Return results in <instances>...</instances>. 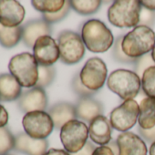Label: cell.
<instances>
[{
  "label": "cell",
  "instance_id": "cell-24",
  "mask_svg": "<svg viewBox=\"0 0 155 155\" xmlns=\"http://www.w3.org/2000/svg\"><path fill=\"white\" fill-rule=\"evenodd\" d=\"M101 5V1L99 0H81V1H78V0H73L70 1L71 8L79 14L81 15H91L96 13L100 7Z\"/></svg>",
  "mask_w": 155,
  "mask_h": 155
},
{
  "label": "cell",
  "instance_id": "cell-23",
  "mask_svg": "<svg viewBox=\"0 0 155 155\" xmlns=\"http://www.w3.org/2000/svg\"><path fill=\"white\" fill-rule=\"evenodd\" d=\"M64 0H34L31 1L33 8L42 14H52L61 10L65 5Z\"/></svg>",
  "mask_w": 155,
  "mask_h": 155
},
{
  "label": "cell",
  "instance_id": "cell-2",
  "mask_svg": "<svg viewBox=\"0 0 155 155\" xmlns=\"http://www.w3.org/2000/svg\"><path fill=\"white\" fill-rule=\"evenodd\" d=\"M155 46V33L148 27L138 25L123 36V52L131 58H138L150 53Z\"/></svg>",
  "mask_w": 155,
  "mask_h": 155
},
{
  "label": "cell",
  "instance_id": "cell-5",
  "mask_svg": "<svg viewBox=\"0 0 155 155\" xmlns=\"http://www.w3.org/2000/svg\"><path fill=\"white\" fill-rule=\"evenodd\" d=\"M140 1L118 0L110 7L108 18L110 24L120 28L137 27L140 22Z\"/></svg>",
  "mask_w": 155,
  "mask_h": 155
},
{
  "label": "cell",
  "instance_id": "cell-40",
  "mask_svg": "<svg viewBox=\"0 0 155 155\" xmlns=\"http://www.w3.org/2000/svg\"><path fill=\"white\" fill-rule=\"evenodd\" d=\"M150 155H155V142H153L150 147Z\"/></svg>",
  "mask_w": 155,
  "mask_h": 155
},
{
  "label": "cell",
  "instance_id": "cell-18",
  "mask_svg": "<svg viewBox=\"0 0 155 155\" xmlns=\"http://www.w3.org/2000/svg\"><path fill=\"white\" fill-rule=\"evenodd\" d=\"M75 109L77 118L88 123H91L103 112L102 104L92 97L80 98L75 104Z\"/></svg>",
  "mask_w": 155,
  "mask_h": 155
},
{
  "label": "cell",
  "instance_id": "cell-32",
  "mask_svg": "<svg viewBox=\"0 0 155 155\" xmlns=\"http://www.w3.org/2000/svg\"><path fill=\"white\" fill-rule=\"evenodd\" d=\"M154 23H155V12L141 7L139 25L150 28L154 25Z\"/></svg>",
  "mask_w": 155,
  "mask_h": 155
},
{
  "label": "cell",
  "instance_id": "cell-29",
  "mask_svg": "<svg viewBox=\"0 0 155 155\" xmlns=\"http://www.w3.org/2000/svg\"><path fill=\"white\" fill-rule=\"evenodd\" d=\"M71 89L72 91L79 96L80 98H87V97H92L97 93V91H93L89 90L87 87L84 86V84L81 82L80 73L76 74L71 81Z\"/></svg>",
  "mask_w": 155,
  "mask_h": 155
},
{
  "label": "cell",
  "instance_id": "cell-39",
  "mask_svg": "<svg viewBox=\"0 0 155 155\" xmlns=\"http://www.w3.org/2000/svg\"><path fill=\"white\" fill-rule=\"evenodd\" d=\"M106 146H108L113 152L114 155H119V146L117 143V140H110Z\"/></svg>",
  "mask_w": 155,
  "mask_h": 155
},
{
  "label": "cell",
  "instance_id": "cell-30",
  "mask_svg": "<svg viewBox=\"0 0 155 155\" xmlns=\"http://www.w3.org/2000/svg\"><path fill=\"white\" fill-rule=\"evenodd\" d=\"M133 65H134V72L140 78H141L146 69L155 66V62L153 61L151 57V52L136 58Z\"/></svg>",
  "mask_w": 155,
  "mask_h": 155
},
{
  "label": "cell",
  "instance_id": "cell-8",
  "mask_svg": "<svg viewBox=\"0 0 155 155\" xmlns=\"http://www.w3.org/2000/svg\"><path fill=\"white\" fill-rule=\"evenodd\" d=\"M25 132L31 138L43 140L50 135L54 123L46 111H33L26 113L22 120Z\"/></svg>",
  "mask_w": 155,
  "mask_h": 155
},
{
  "label": "cell",
  "instance_id": "cell-38",
  "mask_svg": "<svg viewBox=\"0 0 155 155\" xmlns=\"http://www.w3.org/2000/svg\"><path fill=\"white\" fill-rule=\"evenodd\" d=\"M141 7L151 10V11H155V0H142L140 1Z\"/></svg>",
  "mask_w": 155,
  "mask_h": 155
},
{
  "label": "cell",
  "instance_id": "cell-11",
  "mask_svg": "<svg viewBox=\"0 0 155 155\" xmlns=\"http://www.w3.org/2000/svg\"><path fill=\"white\" fill-rule=\"evenodd\" d=\"M33 56L40 66H53L60 58L58 45L50 36L39 38L33 47Z\"/></svg>",
  "mask_w": 155,
  "mask_h": 155
},
{
  "label": "cell",
  "instance_id": "cell-41",
  "mask_svg": "<svg viewBox=\"0 0 155 155\" xmlns=\"http://www.w3.org/2000/svg\"><path fill=\"white\" fill-rule=\"evenodd\" d=\"M151 57H152V59H153V61L155 62V46H154L153 49L151 50Z\"/></svg>",
  "mask_w": 155,
  "mask_h": 155
},
{
  "label": "cell",
  "instance_id": "cell-9",
  "mask_svg": "<svg viewBox=\"0 0 155 155\" xmlns=\"http://www.w3.org/2000/svg\"><path fill=\"white\" fill-rule=\"evenodd\" d=\"M140 114V106L134 100L125 101L116 107L110 114V121L113 129L126 132L137 122Z\"/></svg>",
  "mask_w": 155,
  "mask_h": 155
},
{
  "label": "cell",
  "instance_id": "cell-34",
  "mask_svg": "<svg viewBox=\"0 0 155 155\" xmlns=\"http://www.w3.org/2000/svg\"><path fill=\"white\" fill-rule=\"evenodd\" d=\"M96 148L97 147L91 141L89 140L80 151H78L76 153H70V155H92Z\"/></svg>",
  "mask_w": 155,
  "mask_h": 155
},
{
  "label": "cell",
  "instance_id": "cell-17",
  "mask_svg": "<svg viewBox=\"0 0 155 155\" xmlns=\"http://www.w3.org/2000/svg\"><path fill=\"white\" fill-rule=\"evenodd\" d=\"M112 126L110 121L103 115L98 116L89 127V135L91 140L101 146H106L111 140Z\"/></svg>",
  "mask_w": 155,
  "mask_h": 155
},
{
  "label": "cell",
  "instance_id": "cell-16",
  "mask_svg": "<svg viewBox=\"0 0 155 155\" xmlns=\"http://www.w3.org/2000/svg\"><path fill=\"white\" fill-rule=\"evenodd\" d=\"M51 27L44 19H33L22 26V40L28 48H33L36 41L44 36H49Z\"/></svg>",
  "mask_w": 155,
  "mask_h": 155
},
{
  "label": "cell",
  "instance_id": "cell-1",
  "mask_svg": "<svg viewBox=\"0 0 155 155\" xmlns=\"http://www.w3.org/2000/svg\"><path fill=\"white\" fill-rule=\"evenodd\" d=\"M81 38L85 47L94 53L106 52L114 44L112 32L99 19H90L82 26Z\"/></svg>",
  "mask_w": 155,
  "mask_h": 155
},
{
  "label": "cell",
  "instance_id": "cell-36",
  "mask_svg": "<svg viewBox=\"0 0 155 155\" xmlns=\"http://www.w3.org/2000/svg\"><path fill=\"white\" fill-rule=\"evenodd\" d=\"M92 155H114V154L108 146H100L96 148Z\"/></svg>",
  "mask_w": 155,
  "mask_h": 155
},
{
  "label": "cell",
  "instance_id": "cell-10",
  "mask_svg": "<svg viewBox=\"0 0 155 155\" xmlns=\"http://www.w3.org/2000/svg\"><path fill=\"white\" fill-rule=\"evenodd\" d=\"M107 67L100 58H91L80 72L81 82L89 90L97 91L101 89L107 79Z\"/></svg>",
  "mask_w": 155,
  "mask_h": 155
},
{
  "label": "cell",
  "instance_id": "cell-22",
  "mask_svg": "<svg viewBox=\"0 0 155 155\" xmlns=\"http://www.w3.org/2000/svg\"><path fill=\"white\" fill-rule=\"evenodd\" d=\"M22 38V26L7 28L0 24V44L6 48H11Z\"/></svg>",
  "mask_w": 155,
  "mask_h": 155
},
{
  "label": "cell",
  "instance_id": "cell-37",
  "mask_svg": "<svg viewBox=\"0 0 155 155\" xmlns=\"http://www.w3.org/2000/svg\"><path fill=\"white\" fill-rule=\"evenodd\" d=\"M44 155H70L66 150L61 149H49Z\"/></svg>",
  "mask_w": 155,
  "mask_h": 155
},
{
  "label": "cell",
  "instance_id": "cell-25",
  "mask_svg": "<svg viewBox=\"0 0 155 155\" xmlns=\"http://www.w3.org/2000/svg\"><path fill=\"white\" fill-rule=\"evenodd\" d=\"M141 89L147 97L155 99V66L144 71L141 77Z\"/></svg>",
  "mask_w": 155,
  "mask_h": 155
},
{
  "label": "cell",
  "instance_id": "cell-43",
  "mask_svg": "<svg viewBox=\"0 0 155 155\" xmlns=\"http://www.w3.org/2000/svg\"><path fill=\"white\" fill-rule=\"evenodd\" d=\"M7 155H8V154H7Z\"/></svg>",
  "mask_w": 155,
  "mask_h": 155
},
{
  "label": "cell",
  "instance_id": "cell-42",
  "mask_svg": "<svg viewBox=\"0 0 155 155\" xmlns=\"http://www.w3.org/2000/svg\"></svg>",
  "mask_w": 155,
  "mask_h": 155
},
{
  "label": "cell",
  "instance_id": "cell-27",
  "mask_svg": "<svg viewBox=\"0 0 155 155\" xmlns=\"http://www.w3.org/2000/svg\"><path fill=\"white\" fill-rule=\"evenodd\" d=\"M56 77V68L53 66H38V80L36 87L45 89L48 87Z\"/></svg>",
  "mask_w": 155,
  "mask_h": 155
},
{
  "label": "cell",
  "instance_id": "cell-7",
  "mask_svg": "<svg viewBox=\"0 0 155 155\" xmlns=\"http://www.w3.org/2000/svg\"><path fill=\"white\" fill-rule=\"evenodd\" d=\"M89 128L83 122L72 120L67 122L60 130V140L68 153L80 151L87 143Z\"/></svg>",
  "mask_w": 155,
  "mask_h": 155
},
{
  "label": "cell",
  "instance_id": "cell-26",
  "mask_svg": "<svg viewBox=\"0 0 155 155\" xmlns=\"http://www.w3.org/2000/svg\"><path fill=\"white\" fill-rule=\"evenodd\" d=\"M16 137L8 127L0 128V155H7L15 148Z\"/></svg>",
  "mask_w": 155,
  "mask_h": 155
},
{
  "label": "cell",
  "instance_id": "cell-20",
  "mask_svg": "<svg viewBox=\"0 0 155 155\" xmlns=\"http://www.w3.org/2000/svg\"><path fill=\"white\" fill-rule=\"evenodd\" d=\"M22 94L21 85L8 73L0 74V101H13L18 100Z\"/></svg>",
  "mask_w": 155,
  "mask_h": 155
},
{
  "label": "cell",
  "instance_id": "cell-35",
  "mask_svg": "<svg viewBox=\"0 0 155 155\" xmlns=\"http://www.w3.org/2000/svg\"><path fill=\"white\" fill-rule=\"evenodd\" d=\"M8 121V113L5 107L0 104V128L6 127Z\"/></svg>",
  "mask_w": 155,
  "mask_h": 155
},
{
  "label": "cell",
  "instance_id": "cell-31",
  "mask_svg": "<svg viewBox=\"0 0 155 155\" xmlns=\"http://www.w3.org/2000/svg\"><path fill=\"white\" fill-rule=\"evenodd\" d=\"M70 8H71L70 1H66L65 5H64V8L61 10H59V11H58L56 13H52V14H43V16H42L43 19L47 23H48L49 25L57 23V22L64 19L67 17V15L69 12Z\"/></svg>",
  "mask_w": 155,
  "mask_h": 155
},
{
  "label": "cell",
  "instance_id": "cell-14",
  "mask_svg": "<svg viewBox=\"0 0 155 155\" xmlns=\"http://www.w3.org/2000/svg\"><path fill=\"white\" fill-rule=\"evenodd\" d=\"M119 155H147L148 150L144 140L135 133L126 131L118 135Z\"/></svg>",
  "mask_w": 155,
  "mask_h": 155
},
{
  "label": "cell",
  "instance_id": "cell-28",
  "mask_svg": "<svg viewBox=\"0 0 155 155\" xmlns=\"http://www.w3.org/2000/svg\"><path fill=\"white\" fill-rule=\"evenodd\" d=\"M122 39H123V36H120L114 41L113 48H112V57L114 60H116L117 62L123 63V64H134L136 59L128 57L122 50V47H121Z\"/></svg>",
  "mask_w": 155,
  "mask_h": 155
},
{
  "label": "cell",
  "instance_id": "cell-13",
  "mask_svg": "<svg viewBox=\"0 0 155 155\" xmlns=\"http://www.w3.org/2000/svg\"><path fill=\"white\" fill-rule=\"evenodd\" d=\"M25 18V8L15 0H0V24L7 28L19 27Z\"/></svg>",
  "mask_w": 155,
  "mask_h": 155
},
{
  "label": "cell",
  "instance_id": "cell-19",
  "mask_svg": "<svg viewBox=\"0 0 155 155\" xmlns=\"http://www.w3.org/2000/svg\"><path fill=\"white\" fill-rule=\"evenodd\" d=\"M48 113L52 119L54 127L57 130H61V128L67 122L72 120H77L75 105L66 101H61L54 104L48 110Z\"/></svg>",
  "mask_w": 155,
  "mask_h": 155
},
{
  "label": "cell",
  "instance_id": "cell-15",
  "mask_svg": "<svg viewBox=\"0 0 155 155\" xmlns=\"http://www.w3.org/2000/svg\"><path fill=\"white\" fill-rule=\"evenodd\" d=\"M48 148V141L46 139H34L26 132H20L16 136L14 150L26 155H44Z\"/></svg>",
  "mask_w": 155,
  "mask_h": 155
},
{
  "label": "cell",
  "instance_id": "cell-4",
  "mask_svg": "<svg viewBox=\"0 0 155 155\" xmlns=\"http://www.w3.org/2000/svg\"><path fill=\"white\" fill-rule=\"evenodd\" d=\"M38 66L32 54L24 52L14 56L10 59L8 69L21 87L33 88L36 87L38 80Z\"/></svg>",
  "mask_w": 155,
  "mask_h": 155
},
{
  "label": "cell",
  "instance_id": "cell-12",
  "mask_svg": "<svg viewBox=\"0 0 155 155\" xmlns=\"http://www.w3.org/2000/svg\"><path fill=\"white\" fill-rule=\"evenodd\" d=\"M18 109L25 113L45 111L48 107V96L42 88L33 87L22 92L18 100Z\"/></svg>",
  "mask_w": 155,
  "mask_h": 155
},
{
  "label": "cell",
  "instance_id": "cell-3",
  "mask_svg": "<svg viewBox=\"0 0 155 155\" xmlns=\"http://www.w3.org/2000/svg\"><path fill=\"white\" fill-rule=\"evenodd\" d=\"M108 88L120 99L133 100L140 91L141 80L132 70L116 69L110 74L107 80Z\"/></svg>",
  "mask_w": 155,
  "mask_h": 155
},
{
  "label": "cell",
  "instance_id": "cell-33",
  "mask_svg": "<svg viewBox=\"0 0 155 155\" xmlns=\"http://www.w3.org/2000/svg\"><path fill=\"white\" fill-rule=\"evenodd\" d=\"M138 131L140 133V136L141 139L146 140L149 143H153L155 142V126L150 130H144L141 128H138Z\"/></svg>",
  "mask_w": 155,
  "mask_h": 155
},
{
  "label": "cell",
  "instance_id": "cell-21",
  "mask_svg": "<svg viewBox=\"0 0 155 155\" xmlns=\"http://www.w3.org/2000/svg\"><path fill=\"white\" fill-rule=\"evenodd\" d=\"M139 127L150 130L155 126V99L145 98L140 104V114L138 118Z\"/></svg>",
  "mask_w": 155,
  "mask_h": 155
},
{
  "label": "cell",
  "instance_id": "cell-6",
  "mask_svg": "<svg viewBox=\"0 0 155 155\" xmlns=\"http://www.w3.org/2000/svg\"><path fill=\"white\" fill-rule=\"evenodd\" d=\"M58 45L60 59L68 65L80 62L85 54V45L81 36L71 30H64L59 33Z\"/></svg>",
  "mask_w": 155,
  "mask_h": 155
}]
</instances>
